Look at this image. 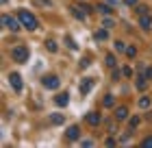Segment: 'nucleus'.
<instances>
[{
	"mask_svg": "<svg viewBox=\"0 0 152 148\" xmlns=\"http://www.w3.org/2000/svg\"><path fill=\"white\" fill-rule=\"evenodd\" d=\"M18 18L22 20L24 29H28V31H35V29H37V20H35V15H33L28 9H20V11H18Z\"/></svg>",
	"mask_w": 152,
	"mask_h": 148,
	"instance_id": "nucleus-1",
	"label": "nucleus"
},
{
	"mask_svg": "<svg viewBox=\"0 0 152 148\" xmlns=\"http://www.w3.org/2000/svg\"><path fill=\"white\" fill-rule=\"evenodd\" d=\"M11 57H13L15 63H26V61H28V48H26V46H15L11 50Z\"/></svg>",
	"mask_w": 152,
	"mask_h": 148,
	"instance_id": "nucleus-2",
	"label": "nucleus"
},
{
	"mask_svg": "<svg viewBox=\"0 0 152 148\" xmlns=\"http://www.w3.org/2000/svg\"><path fill=\"white\" fill-rule=\"evenodd\" d=\"M2 26H7V29H9V31H13V33H18L20 29H22V20H15V18H11V15H7V13H4V15H2Z\"/></svg>",
	"mask_w": 152,
	"mask_h": 148,
	"instance_id": "nucleus-3",
	"label": "nucleus"
},
{
	"mask_svg": "<svg viewBox=\"0 0 152 148\" xmlns=\"http://www.w3.org/2000/svg\"><path fill=\"white\" fill-rule=\"evenodd\" d=\"M41 83H44V87H46V89H57V87L61 85L59 76H54V74H46V76H44V81H41Z\"/></svg>",
	"mask_w": 152,
	"mask_h": 148,
	"instance_id": "nucleus-4",
	"label": "nucleus"
},
{
	"mask_svg": "<svg viewBox=\"0 0 152 148\" xmlns=\"http://www.w3.org/2000/svg\"><path fill=\"white\" fill-rule=\"evenodd\" d=\"M9 83H11V87L15 91H22V76H20L18 72H11L9 74Z\"/></svg>",
	"mask_w": 152,
	"mask_h": 148,
	"instance_id": "nucleus-5",
	"label": "nucleus"
},
{
	"mask_svg": "<svg viewBox=\"0 0 152 148\" xmlns=\"http://www.w3.org/2000/svg\"><path fill=\"white\" fill-rule=\"evenodd\" d=\"M113 118H115V122H124V120H128V109L126 107H115Z\"/></svg>",
	"mask_w": 152,
	"mask_h": 148,
	"instance_id": "nucleus-6",
	"label": "nucleus"
},
{
	"mask_svg": "<svg viewBox=\"0 0 152 148\" xmlns=\"http://www.w3.org/2000/svg\"><path fill=\"white\" fill-rule=\"evenodd\" d=\"M65 135H67L70 142H76V139L80 137V129H78L76 124H72V126H67V133H65Z\"/></svg>",
	"mask_w": 152,
	"mask_h": 148,
	"instance_id": "nucleus-7",
	"label": "nucleus"
},
{
	"mask_svg": "<svg viewBox=\"0 0 152 148\" xmlns=\"http://www.w3.org/2000/svg\"><path fill=\"white\" fill-rule=\"evenodd\" d=\"M54 102H57V107H67V102H70V94H67V91L59 94L57 98H54Z\"/></svg>",
	"mask_w": 152,
	"mask_h": 148,
	"instance_id": "nucleus-8",
	"label": "nucleus"
},
{
	"mask_svg": "<svg viewBox=\"0 0 152 148\" xmlns=\"http://www.w3.org/2000/svg\"><path fill=\"white\" fill-rule=\"evenodd\" d=\"M87 122L91 124V126H98V124L102 122V118H100L98 111H91V113H87Z\"/></svg>",
	"mask_w": 152,
	"mask_h": 148,
	"instance_id": "nucleus-9",
	"label": "nucleus"
},
{
	"mask_svg": "<svg viewBox=\"0 0 152 148\" xmlns=\"http://www.w3.org/2000/svg\"><path fill=\"white\" fill-rule=\"evenodd\" d=\"M139 107H141V109H150V107H152V98H150V96H141V98H139Z\"/></svg>",
	"mask_w": 152,
	"mask_h": 148,
	"instance_id": "nucleus-10",
	"label": "nucleus"
},
{
	"mask_svg": "<svg viewBox=\"0 0 152 148\" xmlns=\"http://www.w3.org/2000/svg\"><path fill=\"white\" fill-rule=\"evenodd\" d=\"M139 26H141V29H150V26H152V20L148 18V15H139Z\"/></svg>",
	"mask_w": 152,
	"mask_h": 148,
	"instance_id": "nucleus-11",
	"label": "nucleus"
},
{
	"mask_svg": "<svg viewBox=\"0 0 152 148\" xmlns=\"http://www.w3.org/2000/svg\"><path fill=\"white\" fill-rule=\"evenodd\" d=\"M91 85H94V83H91V79H85V81L80 83V94H89Z\"/></svg>",
	"mask_w": 152,
	"mask_h": 148,
	"instance_id": "nucleus-12",
	"label": "nucleus"
},
{
	"mask_svg": "<svg viewBox=\"0 0 152 148\" xmlns=\"http://www.w3.org/2000/svg\"><path fill=\"white\" fill-rule=\"evenodd\" d=\"M50 122L59 126V124H63V122H65V118L61 116V113H52V116H50Z\"/></svg>",
	"mask_w": 152,
	"mask_h": 148,
	"instance_id": "nucleus-13",
	"label": "nucleus"
},
{
	"mask_svg": "<svg viewBox=\"0 0 152 148\" xmlns=\"http://www.w3.org/2000/svg\"><path fill=\"white\" fill-rule=\"evenodd\" d=\"M96 11H100L102 15H111V13H113V9H111V7H107V4H98V7H96Z\"/></svg>",
	"mask_w": 152,
	"mask_h": 148,
	"instance_id": "nucleus-14",
	"label": "nucleus"
},
{
	"mask_svg": "<svg viewBox=\"0 0 152 148\" xmlns=\"http://www.w3.org/2000/svg\"><path fill=\"white\" fill-rule=\"evenodd\" d=\"M148 76H137V89H146L148 87Z\"/></svg>",
	"mask_w": 152,
	"mask_h": 148,
	"instance_id": "nucleus-15",
	"label": "nucleus"
},
{
	"mask_svg": "<svg viewBox=\"0 0 152 148\" xmlns=\"http://www.w3.org/2000/svg\"><path fill=\"white\" fill-rule=\"evenodd\" d=\"M113 105H115V96L113 94H107L104 96V107H113Z\"/></svg>",
	"mask_w": 152,
	"mask_h": 148,
	"instance_id": "nucleus-16",
	"label": "nucleus"
},
{
	"mask_svg": "<svg viewBox=\"0 0 152 148\" xmlns=\"http://www.w3.org/2000/svg\"><path fill=\"white\" fill-rule=\"evenodd\" d=\"M107 37H109V33H107V31H104V26H102V29H100V31H98V33H96V39H100V41H104V39H107Z\"/></svg>",
	"mask_w": 152,
	"mask_h": 148,
	"instance_id": "nucleus-17",
	"label": "nucleus"
},
{
	"mask_svg": "<svg viewBox=\"0 0 152 148\" xmlns=\"http://www.w3.org/2000/svg\"><path fill=\"white\" fill-rule=\"evenodd\" d=\"M104 61H107V66H109V68H115V66H117V61H115V57H113V54H107V57H104Z\"/></svg>",
	"mask_w": 152,
	"mask_h": 148,
	"instance_id": "nucleus-18",
	"label": "nucleus"
},
{
	"mask_svg": "<svg viewBox=\"0 0 152 148\" xmlns=\"http://www.w3.org/2000/svg\"><path fill=\"white\" fill-rule=\"evenodd\" d=\"M46 48H48V50H50V52H57V48H59V46H57V41L48 39V41H46Z\"/></svg>",
	"mask_w": 152,
	"mask_h": 148,
	"instance_id": "nucleus-19",
	"label": "nucleus"
},
{
	"mask_svg": "<svg viewBox=\"0 0 152 148\" xmlns=\"http://www.w3.org/2000/svg\"><path fill=\"white\" fill-rule=\"evenodd\" d=\"M126 48H128V46L124 44V41H115V50H117V52H126Z\"/></svg>",
	"mask_w": 152,
	"mask_h": 148,
	"instance_id": "nucleus-20",
	"label": "nucleus"
},
{
	"mask_svg": "<svg viewBox=\"0 0 152 148\" xmlns=\"http://www.w3.org/2000/svg\"><path fill=\"white\" fill-rule=\"evenodd\" d=\"M72 13H74V18H78V20H85V13H83V11L78 9V7H74V9H72Z\"/></svg>",
	"mask_w": 152,
	"mask_h": 148,
	"instance_id": "nucleus-21",
	"label": "nucleus"
},
{
	"mask_svg": "<svg viewBox=\"0 0 152 148\" xmlns=\"http://www.w3.org/2000/svg\"><path fill=\"white\" fill-rule=\"evenodd\" d=\"M80 146L83 148H91L94 146V139H80Z\"/></svg>",
	"mask_w": 152,
	"mask_h": 148,
	"instance_id": "nucleus-22",
	"label": "nucleus"
},
{
	"mask_svg": "<svg viewBox=\"0 0 152 148\" xmlns=\"http://www.w3.org/2000/svg\"><path fill=\"white\" fill-rule=\"evenodd\" d=\"M148 11H150V9H148V7H143V4L137 7V13H139V15H148Z\"/></svg>",
	"mask_w": 152,
	"mask_h": 148,
	"instance_id": "nucleus-23",
	"label": "nucleus"
},
{
	"mask_svg": "<svg viewBox=\"0 0 152 148\" xmlns=\"http://www.w3.org/2000/svg\"><path fill=\"white\" fill-rule=\"evenodd\" d=\"M126 54H128V57H135V54H137V48H135V46H128V48H126Z\"/></svg>",
	"mask_w": 152,
	"mask_h": 148,
	"instance_id": "nucleus-24",
	"label": "nucleus"
},
{
	"mask_svg": "<svg viewBox=\"0 0 152 148\" xmlns=\"http://www.w3.org/2000/svg\"><path fill=\"white\" fill-rule=\"evenodd\" d=\"M141 146H143V148H152V137H146V139L141 142Z\"/></svg>",
	"mask_w": 152,
	"mask_h": 148,
	"instance_id": "nucleus-25",
	"label": "nucleus"
},
{
	"mask_svg": "<svg viewBox=\"0 0 152 148\" xmlns=\"http://www.w3.org/2000/svg\"><path fill=\"white\" fill-rule=\"evenodd\" d=\"M102 26H104V29H111V26H113V20H109V18H107L104 22H102Z\"/></svg>",
	"mask_w": 152,
	"mask_h": 148,
	"instance_id": "nucleus-26",
	"label": "nucleus"
},
{
	"mask_svg": "<svg viewBox=\"0 0 152 148\" xmlns=\"http://www.w3.org/2000/svg\"><path fill=\"white\" fill-rule=\"evenodd\" d=\"M137 124H139V118H133V120H130V131H133Z\"/></svg>",
	"mask_w": 152,
	"mask_h": 148,
	"instance_id": "nucleus-27",
	"label": "nucleus"
},
{
	"mask_svg": "<svg viewBox=\"0 0 152 148\" xmlns=\"http://www.w3.org/2000/svg\"><path fill=\"white\" fill-rule=\"evenodd\" d=\"M65 44H70V48H72V50H76V44H74V39H67V37H65Z\"/></svg>",
	"mask_w": 152,
	"mask_h": 148,
	"instance_id": "nucleus-28",
	"label": "nucleus"
},
{
	"mask_svg": "<svg viewBox=\"0 0 152 148\" xmlns=\"http://www.w3.org/2000/svg\"><path fill=\"white\" fill-rule=\"evenodd\" d=\"M124 2H126V4H128V7H135V4H137V2H139V0H124Z\"/></svg>",
	"mask_w": 152,
	"mask_h": 148,
	"instance_id": "nucleus-29",
	"label": "nucleus"
},
{
	"mask_svg": "<svg viewBox=\"0 0 152 148\" xmlns=\"http://www.w3.org/2000/svg\"><path fill=\"white\" fill-rule=\"evenodd\" d=\"M104 144H107V146H115V139H113V137H109V139H107Z\"/></svg>",
	"mask_w": 152,
	"mask_h": 148,
	"instance_id": "nucleus-30",
	"label": "nucleus"
},
{
	"mask_svg": "<svg viewBox=\"0 0 152 148\" xmlns=\"http://www.w3.org/2000/svg\"><path fill=\"white\" fill-rule=\"evenodd\" d=\"M146 76H148V79H152V68H148V72H146Z\"/></svg>",
	"mask_w": 152,
	"mask_h": 148,
	"instance_id": "nucleus-31",
	"label": "nucleus"
},
{
	"mask_svg": "<svg viewBox=\"0 0 152 148\" xmlns=\"http://www.w3.org/2000/svg\"><path fill=\"white\" fill-rule=\"evenodd\" d=\"M0 2H2V4H7V2H9V0H0Z\"/></svg>",
	"mask_w": 152,
	"mask_h": 148,
	"instance_id": "nucleus-32",
	"label": "nucleus"
}]
</instances>
